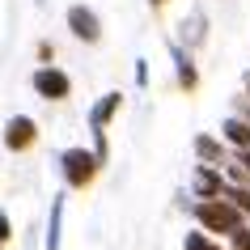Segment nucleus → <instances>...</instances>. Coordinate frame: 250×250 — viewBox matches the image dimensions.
I'll use <instances>...</instances> for the list:
<instances>
[{
  "mask_svg": "<svg viewBox=\"0 0 250 250\" xmlns=\"http://www.w3.org/2000/svg\"><path fill=\"white\" fill-rule=\"evenodd\" d=\"M60 170H64V183L72 187V191H81V187H89L93 178H98L102 157H98L93 148H64V153H60Z\"/></svg>",
  "mask_w": 250,
  "mask_h": 250,
  "instance_id": "nucleus-2",
  "label": "nucleus"
},
{
  "mask_svg": "<svg viewBox=\"0 0 250 250\" xmlns=\"http://www.w3.org/2000/svg\"><path fill=\"white\" fill-rule=\"evenodd\" d=\"M136 85H140V89L148 85V64H145V60H136Z\"/></svg>",
  "mask_w": 250,
  "mask_h": 250,
  "instance_id": "nucleus-16",
  "label": "nucleus"
},
{
  "mask_svg": "<svg viewBox=\"0 0 250 250\" xmlns=\"http://www.w3.org/2000/svg\"><path fill=\"white\" fill-rule=\"evenodd\" d=\"M30 85H34V93H39V98H47V102H64L68 93H72V81H68V72H64V68H55V64L34 68Z\"/></svg>",
  "mask_w": 250,
  "mask_h": 250,
  "instance_id": "nucleus-4",
  "label": "nucleus"
},
{
  "mask_svg": "<svg viewBox=\"0 0 250 250\" xmlns=\"http://www.w3.org/2000/svg\"><path fill=\"white\" fill-rule=\"evenodd\" d=\"M170 60H174V68H178V85L183 89H195V64H191V55L183 51V42H170Z\"/></svg>",
  "mask_w": 250,
  "mask_h": 250,
  "instance_id": "nucleus-8",
  "label": "nucleus"
},
{
  "mask_svg": "<svg viewBox=\"0 0 250 250\" xmlns=\"http://www.w3.org/2000/svg\"><path fill=\"white\" fill-rule=\"evenodd\" d=\"M229 242H233V250H250V229L242 225V229H233L229 233Z\"/></svg>",
  "mask_w": 250,
  "mask_h": 250,
  "instance_id": "nucleus-14",
  "label": "nucleus"
},
{
  "mask_svg": "<svg viewBox=\"0 0 250 250\" xmlns=\"http://www.w3.org/2000/svg\"><path fill=\"white\" fill-rule=\"evenodd\" d=\"M148 4H153V9H161V4H170V0H148Z\"/></svg>",
  "mask_w": 250,
  "mask_h": 250,
  "instance_id": "nucleus-18",
  "label": "nucleus"
},
{
  "mask_svg": "<svg viewBox=\"0 0 250 250\" xmlns=\"http://www.w3.org/2000/svg\"><path fill=\"white\" fill-rule=\"evenodd\" d=\"M195 216H199V225L208 233H233V229H242V208H237L233 199H221V195L199 199Z\"/></svg>",
  "mask_w": 250,
  "mask_h": 250,
  "instance_id": "nucleus-1",
  "label": "nucleus"
},
{
  "mask_svg": "<svg viewBox=\"0 0 250 250\" xmlns=\"http://www.w3.org/2000/svg\"><path fill=\"white\" fill-rule=\"evenodd\" d=\"M39 4H47V0H39Z\"/></svg>",
  "mask_w": 250,
  "mask_h": 250,
  "instance_id": "nucleus-19",
  "label": "nucleus"
},
{
  "mask_svg": "<svg viewBox=\"0 0 250 250\" xmlns=\"http://www.w3.org/2000/svg\"><path fill=\"white\" fill-rule=\"evenodd\" d=\"M195 153L204 161H221V145H216L212 136H195Z\"/></svg>",
  "mask_w": 250,
  "mask_h": 250,
  "instance_id": "nucleus-12",
  "label": "nucleus"
},
{
  "mask_svg": "<svg viewBox=\"0 0 250 250\" xmlns=\"http://www.w3.org/2000/svg\"><path fill=\"white\" fill-rule=\"evenodd\" d=\"M9 237H13V221H9V212L0 208V246H4Z\"/></svg>",
  "mask_w": 250,
  "mask_h": 250,
  "instance_id": "nucleus-15",
  "label": "nucleus"
},
{
  "mask_svg": "<svg viewBox=\"0 0 250 250\" xmlns=\"http://www.w3.org/2000/svg\"><path fill=\"white\" fill-rule=\"evenodd\" d=\"M119 106H123V93H106V98H98V102L89 106V132H93V153L102 157V166H106V127H110V119L119 115Z\"/></svg>",
  "mask_w": 250,
  "mask_h": 250,
  "instance_id": "nucleus-3",
  "label": "nucleus"
},
{
  "mask_svg": "<svg viewBox=\"0 0 250 250\" xmlns=\"http://www.w3.org/2000/svg\"><path fill=\"white\" fill-rule=\"evenodd\" d=\"M0 250H4V246H0Z\"/></svg>",
  "mask_w": 250,
  "mask_h": 250,
  "instance_id": "nucleus-20",
  "label": "nucleus"
},
{
  "mask_svg": "<svg viewBox=\"0 0 250 250\" xmlns=\"http://www.w3.org/2000/svg\"><path fill=\"white\" fill-rule=\"evenodd\" d=\"M64 21H68V30H72V39H81V42H102V17L93 13L89 4H68Z\"/></svg>",
  "mask_w": 250,
  "mask_h": 250,
  "instance_id": "nucleus-6",
  "label": "nucleus"
},
{
  "mask_svg": "<svg viewBox=\"0 0 250 250\" xmlns=\"http://www.w3.org/2000/svg\"><path fill=\"white\" fill-rule=\"evenodd\" d=\"M221 132H225V140H229L237 153H242V148H250V123H246V119H225Z\"/></svg>",
  "mask_w": 250,
  "mask_h": 250,
  "instance_id": "nucleus-10",
  "label": "nucleus"
},
{
  "mask_svg": "<svg viewBox=\"0 0 250 250\" xmlns=\"http://www.w3.org/2000/svg\"><path fill=\"white\" fill-rule=\"evenodd\" d=\"M0 140H4V148H9V153H30V148H34V140H39V123H34L30 115H13L9 123H4Z\"/></svg>",
  "mask_w": 250,
  "mask_h": 250,
  "instance_id": "nucleus-5",
  "label": "nucleus"
},
{
  "mask_svg": "<svg viewBox=\"0 0 250 250\" xmlns=\"http://www.w3.org/2000/svg\"><path fill=\"white\" fill-rule=\"evenodd\" d=\"M242 166H246V174H250V148H242Z\"/></svg>",
  "mask_w": 250,
  "mask_h": 250,
  "instance_id": "nucleus-17",
  "label": "nucleus"
},
{
  "mask_svg": "<svg viewBox=\"0 0 250 250\" xmlns=\"http://www.w3.org/2000/svg\"><path fill=\"white\" fill-rule=\"evenodd\" d=\"M187 250H221L216 242H208L204 233H187Z\"/></svg>",
  "mask_w": 250,
  "mask_h": 250,
  "instance_id": "nucleus-13",
  "label": "nucleus"
},
{
  "mask_svg": "<svg viewBox=\"0 0 250 250\" xmlns=\"http://www.w3.org/2000/svg\"><path fill=\"white\" fill-rule=\"evenodd\" d=\"M225 183H221V174L212 170V166H199L195 170V195L199 199H212V195H221Z\"/></svg>",
  "mask_w": 250,
  "mask_h": 250,
  "instance_id": "nucleus-9",
  "label": "nucleus"
},
{
  "mask_svg": "<svg viewBox=\"0 0 250 250\" xmlns=\"http://www.w3.org/2000/svg\"><path fill=\"white\" fill-rule=\"evenodd\" d=\"M204 30H208V17H199V13H195L191 21H183V39L191 42V47H195V42L204 39Z\"/></svg>",
  "mask_w": 250,
  "mask_h": 250,
  "instance_id": "nucleus-11",
  "label": "nucleus"
},
{
  "mask_svg": "<svg viewBox=\"0 0 250 250\" xmlns=\"http://www.w3.org/2000/svg\"><path fill=\"white\" fill-rule=\"evenodd\" d=\"M64 204H68V195L60 191L51 199V212H47V242H42L47 250H60V242H64Z\"/></svg>",
  "mask_w": 250,
  "mask_h": 250,
  "instance_id": "nucleus-7",
  "label": "nucleus"
}]
</instances>
